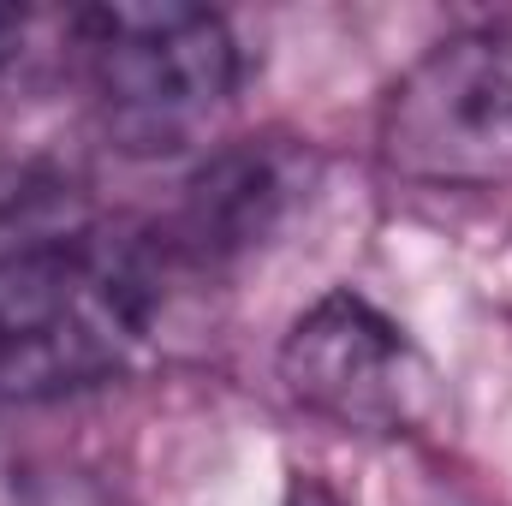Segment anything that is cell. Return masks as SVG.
Segmentation results:
<instances>
[{"label":"cell","mask_w":512,"mask_h":506,"mask_svg":"<svg viewBox=\"0 0 512 506\" xmlns=\"http://www.w3.org/2000/svg\"><path fill=\"white\" fill-rule=\"evenodd\" d=\"M161 251L72 191L0 209V399L36 405L102 387L149 340Z\"/></svg>","instance_id":"6da1fadb"},{"label":"cell","mask_w":512,"mask_h":506,"mask_svg":"<svg viewBox=\"0 0 512 506\" xmlns=\"http://www.w3.org/2000/svg\"><path fill=\"white\" fill-rule=\"evenodd\" d=\"M90 108L126 155H179L239 90V42L221 12L185 0H114L72 18Z\"/></svg>","instance_id":"7a4b0ae2"},{"label":"cell","mask_w":512,"mask_h":506,"mask_svg":"<svg viewBox=\"0 0 512 506\" xmlns=\"http://www.w3.org/2000/svg\"><path fill=\"white\" fill-rule=\"evenodd\" d=\"M376 149L387 173L417 185H512V42L465 30L411 60L382 102Z\"/></svg>","instance_id":"3957f363"},{"label":"cell","mask_w":512,"mask_h":506,"mask_svg":"<svg viewBox=\"0 0 512 506\" xmlns=\"http://www.w3.org/2000/svg\"><path fill=\"white\" fill-rule=\"evenodd\" d=\"M280 387L292 405L352 435H411L435 399L423 352L358 292H328L292 322L280 340Z\"/></svg>","instance_id":"277c9868"},{"label":"cell","mask_w":512,"mask_h":506,"mask_svg":"<svg viewBox=\"0 0 512 506\" xmlns=\"http://www.w3.org/2000/svg\"><path fill=\"white\" fill-rule=\"evenodd\" d=\"M292 203V173L274 149H221L215 161H203L179 197V215L167 227V245H155L161 256H179L191 268H221L233 256H245L262 245L280 215Z\"/></svg>","instance_id":"5b68a950"},{"label":"cell","mask_w":512,"mask_h":506,"mask_svg":"<svg viewBox=\"0 0 512 506\" xmlns=\"http://www.w3.org/2000/svg\"><path fill=\"white\" fill-rule=\"evenodd\" d=\"M12 48H18V18H12V12H0V72H6Z\"/></svg>","instance_id":"8992f818"}]
</instances>
